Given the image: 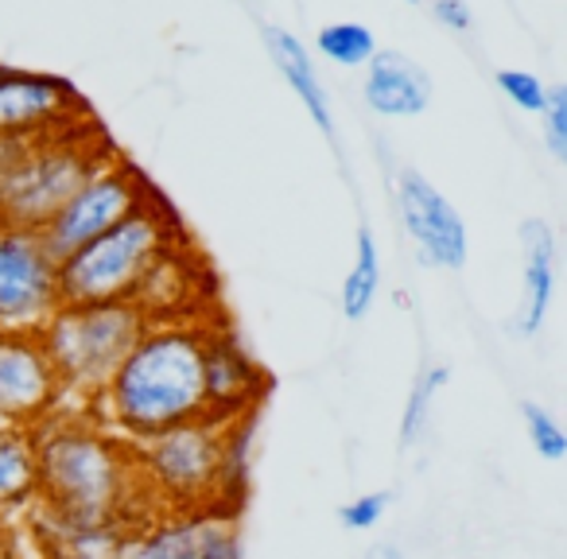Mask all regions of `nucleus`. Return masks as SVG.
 Masks as SVG:
<instances>
[{
    "mask_svg": "<svg viewBox=\"0 0 567 559\" xmlns=\"http://www.w3.org/2000/svg\"><path fill=\"white\" fill-rule=\"evenodd\" d=\"M520 237V308L517 327L520 339H536L544 331V319L556 296V234L544 218H525L517 229Z\"/></svg>",
    "mask_w": 567,
    "mask_h": 559,
    "instance_id": "ddd939ff",
    "label": "nucleus"
},
{
    "mask_svg": "<svg viewBox=\"0 0 567 559\" xmlns=\"http://www.w3.org/2000/svg\"><path fill=\"white\" fill-rule=\"evenodd\" d=\"M117 559H203L198 556V513H175L141 532H128Z\"/></svg>",
    "mask_w": 567,
    "mask_h": 559,
    "instance_id": "a211bd4d",
    "label": "nucleus"
},
{
    "mask_svg": "<svg viewBox=\"0 0 567 559\" xmlns=\"http://www.w3.org/2000/svg\"><path fill=\"white\" fill-rule=\"evenodd\" d=\"M365 559H409V556H404V548L396 540H378L365 548Z\"/></svg>",
    "mask_w": 567,
    "mask_h": 559,
    "instance_id": "cd10ccee",
    "label": "nucleus"
},
{
    "mask_svg": "<svg viewBox=\"0 0 567 559\" xmlns=\"http://www.w3.org/2000/svg\"><path fill=\"white\" fill-rule=\"evenodd\" d=\"M0 559H20L17 556V544H12V536L0 528Z\"/></svg>",
    "mask_w": 567,
    "mask_h": 559,
    "instance_id": "c85d7f7f",
    "label": "nucleus"
},
{
    "mask_svg": "<svg viewBox=\"0 0 567 559\" xmlns=\"http://www.w3.org/2000/svg\"><path fill=\"white\" fill-rule=\"evenodd\" d=\"M198 556L203 559H245L241 532H237L234 513H221V509L198 513Z\"/></svg>",
    "mask_w": 567,
    "mask_h": 559,
    "instance_id": "4be33fe9",
    "label": "nucleus"
},
{
    "mask_svg": "<svg viewBox=\"0 0 567 559\" xmlns=\"http://www.w3.org/2000/svg\"><path fill=\"white\" fill-rule=\"evenodd\" d=\"M362 102L389 121L420 117L432 105V79L401 51H373V59L365 63Z\"/></svg>",
    "mask_w": 567,
    "mask_h": 559,
    "instance_id": "4468645a",
    "label": "nucleus"
},
{
    "mask_svg": "<svg viewBox=\"0 0 567 559\" xmlns=\"http://www.w3.org/2000/svg\"><path fill=\"white\" fill-rule=\"evenodd\" d=\"M59 308V260L43 237L35 229L0 226V331L40 334Z\"/></svg>",
    "mask_w": 567,
    "mask_h": 559,
    "instance_id": "6e6552de",
    "label": "nucleus"
},
{
    "mask_svg": "<svg viewBox=\"0 0 567 559\" xmlns=\"http://www.w3.org/2000/svg\"><path fill=\"white\" fill-rule=\"evenodd\" d=\"M544 121V144H548L551 159L564 164L567 159V86H548V102L540 110Z\"/></svg>",
    "mask_w": 567,
    "mask_h": 559,
    "instance_id": "a878e982",
    "label": "nucleus"
},
{
    "mask_svg": "<svg viewBox=\"0 0 567 559\" xmlns=\"http://www.w3.org/2000/svg\"><path fill=\"white\" fill-rule=\"evenodd\" d=\"M59 401L63 389L40 334L0 331V427L35 432L55 416Z\"/></svg>",
    "mask_w": 567,
    "mask_h": 559,
    "instance_id": "1a4fd4ad",
    "label": "nucleus"
},
{
    "mask_svg": "<svg viewBox=\"0 0 567 559\" xmlns=\"http://www.w3.org/2000/svg\"><path fill=\"white\" fill-rule=\"evenodd\" d=\"M94 404L102 412V427L128 443L152 439L190 420H206L203 323H148Z\"/></svg>",
    "mask_w": 567,
    "mask_h": 559,
    "instance_id": "f03ea898",
    "label": "nucleus"
},
{
    "mask_svg": "<svg viewBox=\"0 0 567 559\" xmlns=\"http://www.w3.org/2000/svg\"><path fill=\"white\" fill-rule=\"evenodd\" d=\"M409 4H424V0H409Z\"/></svg>",
    "mask_w": 567,
    "mask_h": 559,
    "instance_id": "c756f323",
    "label": "nucleus"
},
{
    "mask_svg": "<svg viewBox=\"0 0 567 559\" xmlns=\"http://www.w3.org/2000/svg\"><path fill=\"white\" fill-rule=\"evenodd\" d=\"M35 470L40 497L66 517L113 520L136 532L152 513V497L136 470L133 443L113 435L102 424H86L66 412H55L48 424L35 427Z\"/></svg>",
    "mask_w": 567,
    "mask_h": 559,
    "instance_id": "f257e3e1",
    "label": "nucleus"
},
{
    "mask_svg": "<svg viewBox=\"0 0 567 559\" xmlns=\"http://www.w3.org/2000/svg\"><path fill=\"white\" fill-rule=\"evenodd\" d=\"M144 327L148 319L133 300L63 303L40 331L63 396L94 404L125 354L136 346Z\"/></svg>",
    "mask_w": 567,
    "mask_h": 559,
    "instance_id": "39448f33",
    "label": "nucleus"
},
{
    "mask_svg": "<svg viewBox=\"0 0 567 559\" xmlns=\"http://www.w3.org/2000/svg\"><path fill=\"white\" fill-rule=\"evenodd\" d=\"M389 505H393V494H389V489H370V494H358L339 509V525L350 528V532H370V528H378L381 520H385Z\"/></svg>",
    "mask_w": 567,
    "mask_h": 559,
    "instance_id": "393cba45",
    "label": "nucleus"
},
{
    "mask_svg": "<svg viewBox=\"0 0 567 559\" xmlns=\"http://www.w3.org/2000/svg\"><path fill=\"white\" fill-rule=\"evenodd\" d=\"M86 117L79 90L59 74L0 66V136H51Z\"/></svg>",
    "mask_w": 567,
    "mask_h": 559,
    "instance_id": "9b49d317",
    "label": "nucleus"
},
{
    "mask_svg": "<svg viewBox=\"0 0 567 559\" xmlns=\"http://www.w3.org/2000/svg\"><path fill=\"white\" fill-rule=\"evenodd\" d=\"M520 420H525V435L533 443V451L544 463H564L567 458V432L548 408H540L536 401H520Z\"/></svg>",
    "mask_w": 567,
    "mask_h": 559,
    "instance_id": "5701e85b",
    "label": "nucleus"
},
{
    "mask_svg": "<svg viewBox=\"0 0 567 559\" xmlns=\"http://www.w3.org/2000/svg\"><path fill=\"white\" fill-rule=\"evenodd\" d=\"M40 497L35 435L24 427H0V513L24 509Z\"/></svg>",
    "mask_w": 567,
    "mask_h": 559,
    "instance_id": "f3484780",
    "label": "nucleus"
},
{
    "mask_svg": "<svg viewBox=\"0 0 567 559\" xmlns=\"http://www.w3.org/2000/svg\"><path fill=\"white\" fill-rule=\"evenodd\" d=\"M378 292H381V252H378V237H373V229L358 226V237H354V265H350L347 280H342V315L350 319V323H362L365 315L373 311V303H378Z\"/></svg>",
    "mask_w": 567,
    "mask_h": 559,
    "instance_id": "6ab92c4d",
    "label": "nucleus"
},
{
    "mask_svg": "<svg viewBox=\"0 0 567 559\" xmlns=\"http://www.w3.org/2000/svg\"><path fill=\"white\" fill-rule=\"evenodd\" d=\"M432 17L440 20L447 32H471L474 12L466 0H432Z\"/></svg>",
    "mask_w": 567,
    "mask_h": 559,
    "instance_id": "bb28decb",
    "label": "nucleus"
},
{
    "mask_svg": "<svg viewBox=\"0 0 567 559\" xmlns=\"http://www.w3.org/2000/svg\"><path fill=\"white\" fill-rule=\"evenodd\" d=\"M128 532L133 528L113 525V520L66 517L48 505H35L32 513V536L43 559H117Z\"/></svg>",
    "mask_w": 567,
    "mask_h": 559,
    "instance_id": "2eb2a0df",
    "label": "nucleus"
},
{
    "mask_svg": "<svg viewBox=\"0 0 567 559\" xmlns=\"http://www.w3.org/2000/svg\"><path fill=\"white\" fill-rule=\"evenodd\" d=\"M316 51L327 59V63L358 71V66H365L373 59V51H378V40H373L370 28L358 24V20H334V24L319 28Z\"/></svg>",
    "mask_w": 567,
    "mask_h": 559,
    "instance_id": "412c9836",
    "label": "nucleus"
},
{
    "mask_svg": "<svg viewBox=\"0 0 567 559\" xmlns=\"http://www.w3.org/2000/svg\"><path fill=\"white\" fill-rule=\"evenodd\" d=\"M144 198H152V187L141 179V172L133 164H125L121 156H110L59 206V214L40 229V237L51 257L63 260L86 241L102 237L105 229H113L121 218H128Z\"/></svg>",
    "mask_w": 567,
    "mask_h": 559,
    "instance_id": "0eeeda50",
    "label": "nucleus"
},
{
    "mask_svg": "<svg viewBox=\"0 0 567 559\" xmlns=\"http://www.w3.org/2000/svg\"><path fill=\"white\" fill-rule=\"evenodd\" d=\"M117 152L105 144L102 128L86 117L32 141L28 156L0 179V226L35 229L40 234L59 206Z\"/></svg>",
    "mask_w": 567,
    "mask_h": 559,
    "instance_id": "20e7f679",
    "label": "nucleus"
},
{
    "mask_svg": "<svg viewBox=\"0 0 567 559\" xmlns=\"http://www.w3.org/2000/svg\"><path fill=\"white\" fill-rule=\"evenodd\" d=\"M203 385L206 420H241L252 416L265 396V373L249 350L221 323H203Z\"/></svg>",
    "mask_w": 567,
    "mask_h": 559,
    "instance_id": "f8f14e48",
    "label": "nucleus"
},
{
    "mask_svg": "<svg viewBox=\"0 0 567 559\" xmlns=\"http://www.w3.org/2000/svg\"><path fill=\"white\" fill-rule=\"evenodd\" d=\"M221 447H226L221 420H190L133 443V455L152 501H167L175 513H203L218 509Z\"/></svg>",
    "mask_w": 567,
    "mask_h": 559,
    "instance_id": "423d86ee",
    "label": "nucleus"
},
{
    "mask_svg": "<svg viewBox=\"0 0 567 559\" xmlns=\"http://www.w3.org/2000/svg\"><path fill=\"white\" fill-rule=\"evenodd\" d=\"M494 82L520 113H533V117H540L544 102H548V82H544L540 74H533V71H497Z\"/></svg>",
    "mask_w": 567,
    "mask_h": 559,
    "instance_id": "b1692460",
    "label": "nucleus"
},
{
    "mask_svg": "<svg viewBox=\"0 0 567 559\" xmlns=\"http://www.w3.org/2000/svg\"><path fill=\"white\" fill-rule=\"evenodd\" d=\"M451 370L447 365H424V370L412 377V389H409V401L401 408V424H396V447L401 451H412L427 432V420H432V408H435V396L440 389L447 385Z\"/></svg>",
    "mask_w": 567,
    "mask_h": 559,
    "instance_id": "aec40b11",
    "label": "nucleus"
},
{
    "mask_svg": "<svg viewBox=\"0 0 567 559\" xmlns=\"http://www.w3.org/2000/svg\"><path fill=\"white\" fill-rule=\"evenodd\" d=\"M265 48H268V59H272L276 74H280V79L288 82V90L300 97V105L308 110V117L319 125V133H323L331 144L339 141L331 97H327L323 79H319V66H316V59H311L308 43H303L296 32H288V28L268 24L265 28Z\"/></svg>",
    "mask_w": 567,
    "mask_h": 559,
    "instance_id": "dca6fc26",
    "label": "nucleus"
},
{
    "mask_svg": "<svg viewBox=\"0 0 567 559\" xmlns=\"http://www.w3.org/2000/svg\"><path fill=\"white\" fill-rule=\"evenodd\" d=\"M396 214H401L409 241L416 245L420 265L443 268V272H458L466 265L471 237H466L463 214L416 167H401V175H396Z\"/></svg>",
    "mask_w": 567,
    "mask_h": 559,
    "instance_id": "9d476101",
    "label": "nucleus"
},
{
    "mask_svg": "<svg viewBox=\"0 0 567 559\" xmlns=\"http://www.w3.org/2000/svg\"><path fill=\"white\" fill-rule=\"evenodd\" d=\"M179 245V221L152 195L113 229L59 260V296L63 303L133 300L156 260H164Z\"/></svg>",
    "mask_w": 567,
    "mask_h": 559,
    "instance_id": "7ed1b4c3",
    "label": "nucleus"
}]
</instances>
